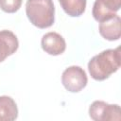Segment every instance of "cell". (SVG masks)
<instances>
[{
	"mask_svg": "<svg viewBox=\"0 0 121 121\" xmlns=\"http://www.w3.org/2000/svg\"><path fill=\"white\" fill-rule=\"evenodd\" d=\"M22 5V0H0V9L8 13L16 12Z\"/></svg>",
	"mask_w": 121,
	"mask_h": 121,
	"instance_id": "8fae6325",
	"label": "cell"
},
{
	"mask_svg": "<svg viewBox=\"0 0 121 121\" xmlns=\"http://www.w3.org/2000/svg\"><path fill=\"white\" fill-rule=\"evenodd\" d=\"M89 115L95 121H119L121 119L120 107L101 100L94 101L89 107Z\"/></svg>",
	"mask_w": 121,
	"mask_h": 121,
	"instance_id": "3957f363",
	"label": "cell"
},
{
	"mask_svg": "<svg viewBox=\"0 0 121 121\" xmlns=\"http://www.w3.org/2000/svg\"><path fill=\"white\" fill-rule=\"evenodd\" d=\"M61 82L64 88L71 93L81 91L88 82L86 72L79 66H70L66 68L61 76Z\"/></svg>",
	"mask_w": 121,
	"mask_h": 121,
	"instance_id": "277c9868",
	"label": "cell"
},
{
	"mask_svg": "<svg viewBox=\"0 0 121 121\" xmlns=\"http://www.w3.org/2000/svg\"><path fill=\"white\" fill-rule=\"evenodd\" d=\"M62 9L71 17H78L85 11L86 0H59Z\"/></svg>",
	"mask_w": 121,
	"mask_h": 121,
	"instance_id": "30bf717a",
	"label": "cell"
},
{
	"mask_svg": "<svg viewBox=\"0 0 121 121\" xmlns=\"http://www.w3.org/2000/svg\"><path fill=\"white\" fill-rule=\"evenodd\" d=\"M120 48L107 49L94 56L88 62V70L95 80H104L120 67Z\"/></svg>",
	"mask_w": 121,
	"mask_h": 121,
	"instance_id": "6da1fadb",
	"label": "cell"
},
{
	"mask_svg": "<svg viewBox=\"0 0 121 121\" xmlns=\"http://www.w3.org/2000/svg\"><path fill=\"white\" fill-rule=\"evenodd\" d=\"M121 19L115 14L114 16L99 22V33L108 41H117L121 36Z\"/></svg>",
	"mask_w": 121,
	"mask_h": 121,
	"instance_id": "52a82bcc",
	"label": "cell"
},
{
	"mask_svg": "<svg viewBox=\"0 0 121 121\" xmlns=\"http://www.w3.org/2000/svg\"><path fill=\"white\" fill-rule=\"evenodd\" d=\"M120 7L121 0H95L93 6V17L97 22H102L114 16Z\"/></svg>",
	"mask_w": 121,
	"mask_h": 121,
	"instance_id": "5b68a950",
	"label": "cell"
},
{
	"mask_svg": "<svg viewBox=\"0 0 121 121\" xmlns=\"http://www.w3.org/2000/svg\"><path fill=\"white\" fill-rule=\"evenodd\" d=\"M26 13L30 23L39 28H47L55 21V7L52 0H27Z\"/></svg>",
	"mask_w": 121,
	"mask_h": 121,
	"instance_id": "7a4b0ae2",
	"label": "cell"
},
{
	"mask_svg": "<svg viewBox=\"0 0 121 121\" xmlns=\"http://www.w3.org/2000/svg\"><path fill=\"white\" fill-rule=\"evenodd\" d=\"M18 117L15 101L8 95L0 96V121H13Z\"/></svg>",
	"mask_w": 121,
	"mask_h": 121,
	"instance_id": "9c48e42d",
	"label": "cell"
},
{
	"mask_svg": "<svg viewBox=\"0 0 121 121\" xmlns=\"http://www.w3.org/2000/svg\"><path fill=\"white\" fill-rule=\"evenodd\" d=\"M42 48L47 54L58 56L62 54L66 49V43L63 37L57 32L45 33L41 41Z\"/></svg>",
	"mask_w": 121,
	"mask_h": 121,
	"instance_id": "8992f818",
	"label": "cell"
},
{
	"mask_svg": "<svg viewBox=\"0 0 121 121\" xmlns=\"http://www.w3.org/2000/svg\"><path fill=\"white\" fill-rule=\"evenodd\" d=\"M18 47L19 42L13 32L7 29L0 31V62L15 53Z\"/></svg>",
	"mask_w": 121,
	"mask_h": 121,
	"instance_id": "ba28073f",
	"label": "cell"
}]
</instances>
